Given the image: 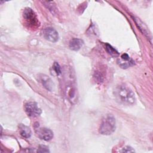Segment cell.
Returning <instances> with one entry per match:
<instances>
[{"label":"cell","mask_w":153,"mask_h":153,"mask_svg":"<svg viewBox=\"0 0 153 153\" xmlns=\"http://www.w3.org/2000/svg\"><path fill=\"white\" fill-rule=\"evenodd\" d=\"M120 152H134V150L130 146H126L124 148H122V149L121 151H120Z\"/></svg>","instance_id":"4fadbf2b"},{"label":"cell","mask_w":153,"mask_h":153,"mask_svg":"<svg viewBox=\"0 0 153 153\" xmlns=\"http://www.w3.org/2000/svg\"><path fill=\"white\" fill-rule=\"evenodd\" d=\"M35 131L38 136L42 140L49 141L53 137V132L49 128L45 127L38 128Z\"/></svg>","instance_id":"8992f818"},{"label":"cell","mask_w":153,"mask_h":153,"mask_svg":"<svg viewBox=\"0 0 153 153\" xmlns=\"http://www.w3.org/2000/svg\"><path fill=\"white\" fill-rule=\"evenodd\" d=\"M23 18L26 23L32 26H35L37 25L38 21L34 11L30 8H26L23 11Z\"/></svg>","instance_id":"277c9868"},{"label":"cell","mask_w":153,"mask_h":153,"mask_svg":"<svg viewBox=\"0 0 153 153\" xmlns=\"http://www.w3.org/2000/svg\"><path fill=\"white\" fill-rule=\"evenodd\" d=\"M38 152H49V150L48 149L47 147H46L45 146H40L39 148L38 149Z\"/></svg>","instance_id":"5bb4252c"},{"label":"cell","mask_w":153,"mask_h":153,"mask_svg":"<svg viewBox=\"0 0 153 153\" xmlns=\"http://www.w3.org/2000/svg\"><path fill=\"white\" fill-rule=\"evenodd\" d=\"M106 48L107 51L109 54H111L112 55H115V54H118V52L111 45H110L109 44H106Z\"/></svg>","instance_id":"8fae6325"},{"label":"cell","mask_w":153,"mask_h":153,"mask_svg":"<svg viewBox=\"0 0 153 153\" xmlns=\"http://www.w3.org/2000/svg\"><path fill=\"white\" fill-rule=\"evenodd\" d=\"M121 59H122L123 60H125V61H128L129 59H130L129 56H128L127 54H126V53L123 54L121 55Z\"/></svg>","instance_id":"9a60e30c"},{"label":"cell","mask_w":153,"mask_h":153,"mask_svg":"<svg viewBox=\"0 0 153 153\" xmlns=\"http://www.w3.org/2000/svg\"><path fill=\"white\" fill-rule=\"evenodd\" d=\"M19 131L20 135L25 138H29L31 136V130L30 128L26 126L21 124L19 126Z\"/></svg>","instance_id":"9c48e42d"},{"label":"cell","mask_w":153,"mask_h":153,"mask_svg":"<svg viewBox=\"0 0 153 153\" xmlns=\"http://www.w3.org/2000/svg\"><path fill=\"white\" fill-rule=\"evenodd\" d=\"M53 69L55 71V72L56 73L57 75H60V73H61V70H60V65H59L58 63L57 62H55L53 65Z\"/></svg>","instance_id":"7c38bea8"},{"label":"cell","mask_w":153,"mask_h":153,"mask_svg":"<svg viewBox=\"0 0 153 153\" xmlns=\"http://www.w3.org/2000/svg\"><path fill=\"white\" fill-rule=\"evenodd\" d=\"M114 95L117 101L124 105H132L135 101L134 94L133 91L124 85H120L116 87Z\"/></svg>","instance_id":"6da1fadb"},{"label":"cell","mask_w":153,"mask_h":153,"mask_svg":"<svg viewBox=\"0 0 153 153\" xmlns=\"http://www.w3.org/2000/svg\"><path fill=\"white\" fill-rule=\"evenodd\" d=\"M83 41L79 38H73L72 39L69 44V48L74 51L79 50L83 45Z\"/></svg>","instance_id":"ba28073f"},{"label":"cell","mask_w":153,"mask_h":153,"mask_svg":"<svg viewBox=\"0 0 153 153\" xmlns=\"http://www.w3.org/2000/svg\"><path fill=\"white\" fill-rule=\"evenodd\" d=\"M40 80L42 84V85L45 87L47 90H51V87H52V81L51 79L47 75H42L40 77Z\"/></svg>","instance_id":"30bf717a"},{"label":"cell","mask_w":153,"mask_h":153,"mask_svg":"<svg viewBox=\"0 0 153 153\" xmlns=\"http://www.w3.org/2000/svg\"><path fill=\"white\" fill-rule=\"evenodd\" d=\"M42 35L44 38L52 42H56L59 39V33L53 27H48L45 28L42 31Z\"/></svg>","instance_id":"5b68a950"},{"label":"cell","mask_w":153,"mask_h":153,"mask_svg":"<svg viewBox=\"0 0 153 153\" xmlns=\"http://www.w3.org/2000/svg\"><path fill=\"white\" fill-rule=\"evenodd\" d=\"M116 128V121L114 117L112 115H106L102 120L99 132L103 135L111 134Z\"/></svg>","instance_id":"7a4b0ae2"},{"label":"cell","mask_w":153,"mask_h":153,"mask_svg":"<svg viewBox=\"0 0 153 153\" xmlns=\"http://www.w3.org/2000/svg\"><path fill=\"white\" fill-rule=\"evenodd\" d=\"M133 20L134 21L137 27L141 31V32L143 34H144L148 39H151V36L150 32L148 30V28L145 25V24L144 23H143V22L138 17H133Z\"/></svg>","instance_id":"52a82bcc"},{"label":"cell","mask_w":153,"mask_h":153,"mask_svg":"<svg viewBox=\"0 0 153 153\" xmlns=\"http://www.w3.org/2000/svg\"><path fill=\"white\" fill-rule=\"evenodd\" d=\"M25 110L29 117H37L41 114V109L38 107L37 103L34 102H30L26 103Z\"/></svg>","instance_id":"3957f363"}]
</instances>
